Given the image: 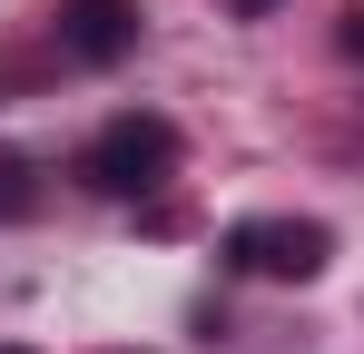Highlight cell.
<instances>
[{
	"mask_svg": "<svg viewBox=\"0 0 364 354\" xmlns=\"http://www.w3.org/2000/svg\"><path fill=\"white\" fill-rule=\"evenodd\" d=\"M227 10H237V20H266V10H276V0H227Z\"/></svg>",
	"mask_w": 364,
	"mask_h": 354,
	"instance_id": "obj_6",
	"label": "cell"
},
{
	"mask_svg": "<svg viewBox=\"0 0 364 354\" xmlns=\"http://www.w3.org/2000/svg\"><path fill=\"white\" fill-rule=\"evenodd\" d=\"M79 177H89L99 197H158V187L178 177V128H168L158 109H119L99 138H89Z\"/></svg>",
	"mask_w": 364,
	"mask_h": 354,
	"instance_id": "obj_1",
	"label": "cell"
},
{
	"mask_svg": "<svg viewBox=\"0 0 364 354\" xmlns=\"http://www.w3.org/2000/svg\"><path fill=\"white\" fill-rule=\"evenodd\" d=\"M128 50H138V0H69V10H60V59L119 69Z\"/></svg>",
	"mask_w": 364,
	"mask_h": 354,
	"instance_id": "obj_3",
	"label": "cell"
},
{
	"mask_svg": "<svg viewBox=\"0 0 364 354\" xmlns=\"http://www.w3.org/2000/svg\"><path fill=\"white\" fill-rule=\"evenodd\" d=\"M217 256H227L237 276H276V286H315V276L335 266V227H315V217H237V227L217 236Z\"/></svg>",
	"mask_w": 364,
	"mask_h": 354,
	"instance_id": "obj_2",
	"label": "cell"
},
{
	"mask_svg": "<svg viewBox=\"0 0 364 354\" xmlns=\"http://www.w3.org/2000/svg\"><path fill=\"white\" fill-rule=\"evenodd\" d=\"M335 40H345V59H364V0L345 10V20H335Z\"/></svg>",
	"mask_w": 364,
	"mask_h": 354,
	"instance_id": "obj_5",
	"label": "cell"
},
{
	"mask_svg": "<svg viewBox=\"0 0 364 354\" xmlns=\"http://www.w3.org/2000/svg\"><path fill=\"white\" fill-rule=\"evenodd\" d=\"M0 354H30V345H0Z\"/></svg>",
	"mask_w": 364,
	"mask_h": 354,
	"instance_id": "obj_7",
	"label": "cell"
},
{
	"mask_svg": "<svg viewBox=\"0 0 364 354\" xmlns=\"http://www.w3.org/2000/svg\"><path fill=\"white\" fill-rule=\"evenodd\" d=\"M20 217H40V168L0 138V227H20Z\"/></svg>",
	"mask_w": 364,
	"mask_h": 354,
	"instance_id": "obj_4",
	"label": "cell"
}]
</instances>
